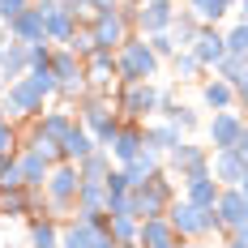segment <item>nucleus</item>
I'll return each mask as SVG.
<instances>
[{
	"label": "nucleus",
	"mask_w": 248,
	"mask_h": 248,
	"mask_svg": "<svg viewBox=\"0 0 248 248\" xmlns=\"http://www.w3.org/2000/svg\"><path fill=\"white\" fill-rule=\"evenodd\" d=\"M167 120H171L175 128L184 133V137H193L197 128H205V120H201V111H197V107H188V103H180V107H175V111L167 116Z\"/></svg>",
	"instance_id": "35"
},
{
	"label": "nucleus",
	"mask_w": 248,
	"mask_h": 248,
	"mask_svg": "<svg viewBox=\"0 0 248 248\" xmlns=\"http://www.w3.org/2000/svg\"><path fill=\"white\" fill-rule=\"evenodd\" d=\"M51 73H56L60 86H90V81H86V60H81L77 51H69V47L51 51Z\"/></svg>",
	"instance_id": "19"
},
{
	"label": "nucleus",
	"mask_w": 248,
	"mask_h": 248,
	"mask_svg": "<svg viewBox=\"0 0 248 248\" xmlns=\"http://www.w3.org/2000/svg\"><path fill=\"white\" fill-rule=\"evenodd\" d=\"M111 167H116L111 150H94L90 158H81V163H77V171H81V184H107Z\"/></svg>",
	"instance_id": "29"
},
{
	"label": "nucleus",
	"mask_w": 248,
	"mask_h": 248,
	"mask_svg": "<svg viewBox=\"0 0 248 248\" xmlns=\"http://www.w3.org/2000/svg\"><path fill=\"white\" fill-rule=\"evenodd\" d=\"M214 214H218L223 231L231 235L235 227L248 223V197L240 193V188H223V193H218V205H214Z\"/></svg>",
	"instance_id": "18"
},
{
	"label": "nucleus",
	"mask_w": 248,
	"mask_h": 248,
	"mask_svg": "<svg viewBox=\"0 0 248 248\" xmlns=\"http://www.w3.org/2000/svg\"><path fill=\"white\" fill-rule=\"evenodd\" d=\"M124 0H94V9H120Z\"/></svg>",
	"instance_id": "50"
},
{
	"label": "nucleus",
	"mask_w": 248,
	"mask_h": 248,
	"mask_svg": "<svg viewBox=\"0 0 248 248\" xmlns=\"http://www.w3.org/2000/svg\"><path fill=\"white\" fill-rule=\"evenodd\" d=\"M244 73H248V56H223V64L214 69V77H223V81H231V86H235Z\"/></svg>",
	"instance_id": "38"
},
{
	"label": "nucleus",
	"mask_w": 248,
	"mask_h": 248,
	"mask_svg": "<svg viewBox=\"0 0 248 248\" xmlns=\"http://www.w3.org/2000/svg\"><path fill=\"white\" fill-rule=\"evenodd\" d=\"M111 103H116V116H120L124 124H150V120H158L163 86H158V81H133V86H120V81H116Z\"/></svg>",
	"instance_id": "3"
},
{
	"label": "nucleus",
	"mask_w": 248,
	"mask_h": 248,
	"mask_svg": "<svg viewBox=\"0 0 248 248\" xmlns=\"http://www.w3.org/2000/svg\"><path fill=\"white\" fill-rule=\"evenodd\" d=\"M0 120H9V111H4V103H0Z\"/></svg>",
	"instance_id": "54"
},
{
	"label": "nucleus",
	"mask_w": 248,
	"mask_h": 248,
	"mask_svg": "<svg viewBox=\"0 0 248 248\" xmlns=\"http://www.w3.org/2000/svg\"><path fill=\"white\" fill-rule=\"evenodd\" d=\"M73 124H77V111L56 103V107H47L39 120H30V128H34V137H43V141H51V146L60 150V141L69 137V128H73Z\"/></svg>",
	"instance_id": "11"
},
{
	"label": "nucleus",
	"mask_w": 248,
	"mask_h": 248,
	"mask_svg": "<svg viewBox=\"0 0 248 248\" xmlns=\"http://www.w3.org/2000/svg\"><path fill=\"white\" fill-rule=\"evenodd\" d=\"M231 240H235V244H244V248H248V223H244V227H235V231H231Z\"/></svg>",
	"instance_id": "47"
},
{
	"label": "nucleus",
	"mask_w": 248,
	"mask_h": 248,
	"mask_svg": "<svg viewBox=\"0 0 248 248\" xmlns=\"http://www.w3.org/2000/svg\"><path fill=\"white\" fill-rule=\"evenodd\" d=\"M94 248H120V244H116L111 231H103V227H99V231H94Z\"/></svg>",
	"instance_id": "46"
},
{
	"label": "nucleus",
	"mask_w": 248,
	"mask_h": 248,
	"mask_svg": "<svg viewBox=\"0 0 248 248\" xmlns=\"http://www.w3.org/2000/svg\"><path fill=\"white\" fill-rule=\"evenodd\" d=\"M167 64L154 56L146 34H128V43L116 51V81L120 86H133V81H154V77L163 73Z\"/></svg>",
	"instance_id": "4"
},
{
	"label": "nucleus",
	"mask_w": 248,
	"mask_h": 248,
	"mask_svg": "<svg viewBox=\"0 0 248 248\" xmlns=\"http://www.w3.org/2000/svg\"><path fill=\"white\" fill-rule=\"evenodd\" d=\"M163 163H167V175L180 180V184H184V180H197V175H210V146H205V141H193V137H184Z\"/></svg>",
	"instance_id": "8"
},
{
	"label": "nucleus",
	"mask_w": 248,
	"mask_h": 248,
	"mask_svg": "<svg viewBox=\"0 0 248 248\" xmlns=\"http://www.w3.org/2000/svg\"><path fill=\"white\" fill-rule=\"evenodd\" d=\"M218 248H244V244H235V240H223V244H218Z\"/></svg>",
	"instance_id": "51"
},
{
	"label": "nucleus",
	"mask_w": 248,
	"mask_h": 248,
	"mask_svg": "<svg viewBox=\"0 0 248 248\" xmlns=\"http://www.w3.org/2000/svg\"><path fill=\"white\" fill-rule=\"evenodd\" d=\"M90 26H94L99 47H107V51H120L128 43V34H133V22L124 17V9H94L90 13Z\"/></svg>",
	"instance_id": "10"
},
{
	"label": "nucleus",
	"mask_w": 248,
	"mask_h": 248,
	"mask_svg": "<svg viewBox=\"0 0 248 248\" xmlns=\"http://www.w3.org/2000/svg\"><path fill=\"white\" fill-rule=\"evenodd\" d=\"M163 167H167V163H163V154H154V150H141L133 163H124V171H128V180H133V184H146V180H154Z\"/></svg>",
	"instance_id": "31"
},
{
	"label": "nucleus",
	"mask_w": 248,
	"mask_h": 248,
	"mask_svg": "<svg viewBox=\"0 0 248 248\" xmlns=\"http://www.w3.org/2000/svg\"><path fill=\"white\" fill-rule=\"evenodd\" d=\"M4 34H9L13 43H43V39H47V30H43V9L30 4L26 13H17L13 22L4 26Z\"/></svg>",
	"instance_id": "17"
},
{
	"label": "nucleus",
	"mask_w": 248,
	"mask_h": 248,
	"mask_svg": "<svg viewBox=\"0 0 248 248\" xmlns=\"http://www.w3.org/2000/svg\"><path fill=\"white\" fill-rule=\"evenodd\" d=\"M0 103H4V111H9L13 124H26V120H39V116L47 111L51 99L30 81V77H17V81H9V86L0 90Z\"/></svg>",
	"instance_id": "5"
},
{
	"label": "nucleus",
	"mask_w": 248,
	"mask_h": 248,
	"mask_svg": "<svg viewBox=\"0 0 248 248\" xmlns=\"http://www.w3.org/2000/svg\"><path fill=\"white\" fill-rule=\"evenodd\" d=\"M141 128H146V150L163 154V158H167V154L184 141V133H180L171 120H150V124H141Z\"/></svg>",
	"instance_id": "22"
},
{
	"label": "nucleus",
	"mask_w": 248,
	"mask_h": 248,
	"mask_svg": "<svg viewBox=\"0 0 248 248\" xmlns=\"http://www.w3.org/2000/svg\"><path fill=\"white\" fill-rule=\"evenodd\" d=\"M171 201H175V184H171V175H167V167L154 180H146V184H133V214L137 218H167V205Z\"/></svg>",
	"instance_id": "7"
},
{
	"label": "nucleus",
	"mask_w": 248,
	"mask_h": 248,
	"mask_svg": "<svg viewBox=\"0 0 248 248\" xmlns=\"http://www.w3.org/2000/svg\"><path fill=\"white\" fill-rule=\"evenodd\" d=\"M137 4H167V0H137Z\"/></svg>",
	"instance_id": "53"
},
{
	"label": "nucleus",
	"mask_w": 248,
	"mask_h": 248,
	"mask_svg": "<svg viewBox=\"0 0 248 248\" xmlns=\"http://www.w3.org/2000/svg\"><path fill=\"white\" fill-rule=\"evenodd\" d=\"M17 188H26L22 163H17V154H9V158H0V193H17Z\"/></svg>",
	"instance_id": "36"
},
{
	"label": "nucleus",
	"mask_w": 248,
	"mask_h": 248,
	"mask_svg": "<svg viewBox=\"0 0 248 248\" xmlns=\"http://www.w3.org/2000/svg\"><path fill=\"white\" fill-rule=\"evenodd\" d=\"M94 150H103L99 141H94V133H90V128H81V124H73V128H69V137L60 141V163H81V158H90Z\"/></svg>",
	"instance_id": "21"
},
{
	"label": "nucleus",
	"mask_w": 248,
	"mask_h": 248,
	"mask_svg": "<svg viewBox=\"0 0 248 248\" xmlns=\"http://www.w3.org/2000/svg\"><path fill=\"white\" fill-rule=\"evenodd\" d=\"M30 4H34V0H0V26H9L17 13H26Z\"/></svg>",
	"instance_id": "44"
},
{
	"label": "nucleus",
	"mask_w": 248,
	"mask_h": 248,
	"mask_svg": "<svg viewBox=\"0 0 248 248\" xmlns=\"http://www.w3.org/2000/svg\"><path fill=\"white\" fill-rule=\"evenodd\" d=\"M218 193H223V184H218L214 175H197V180H184V193H180V197L201 205V210H214V205H218Z\"/></svg>",
	"instance_id": "25"
},
{
	"label": "nucleus",
	"mask_w": 248,
	"mask_h": 248,
	"mask_svg": "<svg viewBox=\"0 0 248 248\" xmlns=\"http://www.w3.org/2000/svg\"><path fill=\"white\" fill-rule=\"evenodd\" d=\"M175 248H201V244H175Z\"/></svg>",
	"instance_id": "55"
},
{
	"label": "nucleus",
	"mask_w": 248,
	"mask_h": 248,
	"mask_svg": "<svg viewBox=\"0 0 248 248\" xmlns=\"http://www.w3.org/2000/svg\"><path fill=\"white\" fill-rule=\"evenodd\" d=\"M210 175L223 188H240V180L248 175V163L240 158V150H214L210 154Z\"/></svg>",
	"instance_id": "15"
},
{
	"label": "nucleus",
	"mask_w": 248,
	"mask_h": 248,
	"mask_svg": "<svg viewBox=\"0 0 248 248\" xmlns=\"http://www.w3.org/2000/svg\"><path fill=\"white\" fill-rule=\"evenodd\" d=\"M180 235L171 231L167 218H141V248H175Z\"/></svg>",
	"instance_id": "30"
},
{
	"label": "nucleus",
	"mask_w": 248,
	"mask_h": 248,
	"mask_svg": "<svg viewBox=\"0 0 248 248\" xmlns=\"http://www.w3.org/2000/svg\"><path fill=\"white\" fill-rule=\"evenodd\" d=\"M235 4H240V0H184V9H188L201 26H218L227 13H235Z\"/></svg>",
	"instance_id": "27"
},
{
	"label": "nucleus",
	"mask_w": 248,
	"mask_h": 248,
	"mask_svg": "<svg viewBox=\"0 0 248 248\" xmlns=\"http://www.w3.org/2000/svg\"><path fill=\"white\" fill-rule=\"evenodd\" d=\"M107 197H124V193H133V180H128V171L124 167H111V175H107Z\"/></svg>",
	"instance_id": "42"
},
{
	"label": "nucleus",
	"mask_w": 248,
	"mask_h": 248,
	"mask_svg": "<svg viewBox=\"0 0 248 248\" xmlns=\"http://www.w3.org/2000/svg\"><path fill=\"white\" fill-rule=\"evenodd\" d=\"M94 231L99 227L86 223V218H64V227H60V248H94Z\"/></svg>",
	"instance_id": "28"
},
{
	"label": "nucleus",
	"mask_w": 248,
	"mask_h": 248,
	"mask_svg": "<svg viewBox=\"0 0 248 248\" xmlns=\"http://www.w3.org/2000/svg\"><path fill=\"white\" fill-rule=\"evenodd\" d=\"M235 107H240V111H248V73L235 81Z\"/></svg>",
	"instance_id": "45"
},
{
	"label": "nucleus",
	"mask_w": 248,
	"mask_h": 248,
	"mask_svg": "<svg viewBox=\"0 0 248 248\" xmlns=\"http://www.w3.org/2000/svg\"><path fill=\"white\" fill-rule=\"evenodd\" d=\"M201 248H205V244H201Z\"/></svg>",
	"instance_id": "57"
},
{
	"label": "nucleus",
	"mask_w": 248,
	"mask_h": 248,
	"mask_svg": "<svg viewBox=\"0 0 248 248\" xmlns=\"http://www.w3.org/2000/svg\"><path fill=\"white\" fill-rule=\"evenodd\" d=\"M86 81H90V90H116V51L99 47L90 60H86Z\"/></svg>",
	"instance_id": "20"
},
{
	"label": "nucleus",
	"mask_w": 248,
	"mask_h": 248,
	"mask_svg": "<svg viewBox=\"0 0 248 248\" xmlns=\"http://www.w3.org/2000/svg\"><path fill=\"white\" fill-rule=\"evenodd\" d=\"M77 124L90 128L103 150H111V141L120 137V128H124V120L116 116V103H111L107 90H86V99L77 103Z\"/></svg>",
	"instance_id": "2"
},
{
	"label": "nucleus",
	"mask_w": 248,
	"mask_h": 248,
	"mask_svg": "<svg viewBox=\"0 0 248 248\" xmlns=\"http://www.w3.org/2000/svg\"><path fill=\"white\" fill-rule=\"evenodd\" d=\"M201 34V22L188 13V9H175V22H171V39L180 43V51L184 47H193V39Z\"/></svg>",
	"instance_id": "33"
},
{
	"label": "nucleus",
	"mask_w": 248,
	"mask_h": 248,
	"mask_svg": "<svg viewBox=\"0 0 248 248\" xmlns=\"http://www.w3.org/2000/svg\"><path fill=\"white\" fill-rule=\"evenodd\" d=\"M167 223H171V231L180 235V244H205L210 235L231 240L214 210H201V205H193V201H184V197H175L171 205H167Z\"/></svg>",
	"instance_id": "1"
},
{
	"label": "nucleus",
	"mask_w": 248,
	"mask_h": 248,
	"mask_svg": "<svg viewBox=\"0 0 248 248\" xmlns=\"http://www.w3.org/2000/svg\"><path fill=\"white\" fill-rule=\"evenodd\" d=\"M39 9H64V0H34Z\"/></svg>",
	"instance_id": "49"
},
{
	"label": "nucleus",
	"mask_w": 248,
	"mask_h": 248,
	"mask_svg": "<svg viewBox=\"0 0 248 248\" xmlns=\"http://www.w3.org/2000/svg\"><path fill=\"white\" fill-rule=\"evenodd\" d=\"M0 90H4V77H0Z\"/></svg>",
	"instance_id": "56"
},
{
	"label": "nucleus",
	"mask_w": 248,
	"mask_h": 248,
	"mask_svg": "<svg viewBox=\"0 0 248 248\" xmlns=\"http://www.w3.org/2000/svg\"><path fill=\"white\" fill-rule=\"evenodd\" d=\"M17 150H22V128L13 120H0V158L17 154Z\"/></svg>",
	"instance_id": "39"
},
{
	"label": "nucleus",
	"mask_w": 248,
	"mask_h": 248,
	"mask_svg": "<svg viewBox=\"0 0 248 248\" xmlns=\"http://www.w3.org/2000/svg\"><path fill=\"white\" fill-rule=\"evenodd\" d=\"M240 193H244V197H248V175H244V180H240Z\"/></svg>",
	"instance_id": "52"
},
{
	"label": "nucleus",
	"mask_w": 248,
	"mask_h": 248,
	"mask_svg": "<svg viewBox=\"0 0 248 248\" xmlns=\"http://www.w3.org/2000/svg\"><path fill=\"white\" fill-rule=\"evenodd\" d=\"M141 150H146V128H141V124H124L120 137L111 141V158H116V167H124V163H133Z\"/></svg>",
	"instance_id": "24"
},
{
	"label": "nucleus",
	"mask_w": 248,
	"mask_h": 248,
	"mask_svg": "<svg viewBox=\"0 0 248 248\" xmlns=\"http://www.w3.org/2000/svg\"><path fill=\"white\" fill-rule=\"evenodd\" d=\"M17 163H22L26 188H30V193H43V188H47L51 167H56V158H51V154H43V150H34V146H26V150H17Z\"/></svg>",
	"instance_id": "14"
},
{
	"label": "nucleus",
	"mask_w": 248,
	"mask_h": 248,
	"mask_svg": "<svg viewBox=\"0 0 248 248\" xmlns=\"http://www.w3.org/2000/svg\"><path fill=\"white\" fill-rule=\"evenodd\" d=\"M193 56L201 60V69L205 73H214L218 64H223V56H227V30L223 26H201V34L193 39Z\"/></svg>",
	"instance_id": "12"
},
{
	"label": "nucleus",
	"mask_w": 248,
	"mask_h": 248,
	"mask_svg": "<svg viewBox=\"0 0 248 248\" xmlns=\"http://www.w3.org/2000/svg\"><path fill=\"white\" fill-rule=\"evenodd\" d=\"M30 73V43H13L9 39V47L0 56V77H4V86L9 81H17V77Z\"/></svg>",
	"instance_id": "26"
},
{
	"label": "nucleus",
	"mask_w": 248,
	"mask_h": 248,
	"mask_svg": "<svg viewBox=\"0 0 248 248\" xmlns=\"http://www.w3.org/2000/svg\"><path fill=\"white\" fill-rule=\"evenodd\" d=\"M175 9H180V0H167V4H137V17H133V34H163V30H171L175 22Z\"/></svg>",
	"instance_id": "13"
},
{
	"label": "nucleus",
	"mask_w": 248,
	"mask_h": 248,
	"mask_svg": "<svg viewBox=\"0 0 248 248\" xmlns=\"http://www.w3.org/2000/svg\"><path fill=\"white\" fill-rule=\"evenodd\" d=\"M77 26H81V17H77L73 9H43V30H47L51 47H69Z\"/></svg>",
	"instance_id": "16"
},
{
	"label": "nucleus",
	"mask_w": 248,
	"mask_h": 248,
	"mask_svg": "<svg viewBox=\"0 0 248 248\" xmlns=\"http://www.w3.org/2000/svg\"><path fill=\"white\" fill-rule=\"evenodd\" d=\"M244 128H248V116L240 107L235 111H214L205 120V146H210V154L214 150H235L240 137H244Z\"/></svg>",
	"instance_id": "9"
},
{
	"label": "nucleus",
	"mask_w": 248,
	"mask_h": 248,
	"mask_svg": "<svg viewBox=\"0 0 248 248\" xmlns=\"http://www.w3.org/2000/svg\"><path fill=\"white\" fill-rule=\"evenodd\" d=\"M167 69H171L175 81H205V69H201V60L193 56V51L184 47V51H175L171 60H167Z\"/></svg>",
	"instance_id": "32"
},
{
	"label": "nucleus",
	"mask_w": 248,
	"mask_h": 248,
	"mask_svg": "<svg viewBox=\"0 0 248 248\" xmlns=\"http://www.w3.org/2000/svg\"><path fill=\"white\" fill-rule=\"evenodd\" d=\"M111 235L120 248H141V218H111Z\"/></svg>",
	"instance_id": "34"
},
{
	"label": "nucleus",
	"mask_w": 248,
	"mask_h": 248,
	"mask_svg": "<svg viewBox=\"0 0 248 248\" xmlns=\"http://www.w3.org/2000/svg\"><path fill=\"white\" fill-rule=\"evenodd\" d=\"M227 56H248V26L244 22L227 26Z\"/></svg>",
	"instance_id": "40"
},
{
	"label": "nucleus",
	"mask_w": 248,
	"mask_h": 248,
	"mask_svg": "<svg viewBox=\"0 0 248 248\" xmlns=\"http://www.w3.org/2000/svg\"><path fill=\"white\" fill-rule=\"evenodd\" d=\"M235 150H240V158L248 163V128H244V137H240V146H235Z\"/></svg>",
	"instance_id": "48"
},
{
	"label": "nucleus",
	"mask_w": 248,
	"mask_h": 248,
	"mask_svg": "<svg viewBox=\"0 0 248 248\" xmlns=\"http://www.w3.org/2000/svg\"><path fill=\"white\" fill-rule=\"evenodd\" d=\"M201 103L210 107V116H214V111H235V86L210 73L201 81Z\"/></svg>",
	"instance_id": "23"
},
{
	"label": "nucleus",
	"mask_w": 248,
	"mask_h": 248,
	"mask_svg": "<svg viewBox=\"0 0 248 248\" xmlns=\"http://www.w3.org/2000/svg\"><path fill=\"white\" fill-rule=\"evenodd\" d=\"M77 193H81V171H77V163H56L47 175V188H43V197H47V214H69L73 218L77 210Z\"/></svg>",
	"instance_id": "6"
},
{
	"label": "nucleus",
	"mask_w": 248,
	"mask_h": 248,
	"mask_svg": "<svg viewBox=\"0 0 248 248\" xmlns=\"http://www.w3.org/2000/svg\"><path fill=\"white\" fill-rule=\"evenodd\" d=\"M69 51H77L81 60H90V56L99 51V39H94V26H90V22L77 26V34H73V43H69Z\"/></svg>",
	"instance_id": "37"
},
{
	"label": "nucleus",
	"mask_w": 248,
	"mask_h": 248,
	"mask_svg": "<svg viewBox=\"0 0 248 248\" xmlns=\"http://www.w3.org/2000/svg\"><path fill=\"white\" fill-rule=\"evenodd\" d=\"M30 81H34V86H39V90H43V94H47V99H56V90H60V81H56V73H51V69H30Z\"/></svg>",
	"instance_id": "43"
},
{
	"label": "nucleus",
	"mask_w": 248,
	"mask_h": 248,
	"mask_svg": "<svg viewBox=\"0 0 248 248\" xmlns=\"http://www.w3.org/2000/svg\"><path fill=\"white\" fill-rule=\"evenodd\" d=\"M150 47H154V56H158L163 64H167L175 51H180V43L171 39V30H163V34H150Z\"/></svg>",
	"instance_id": "41"
}]
</instances>
